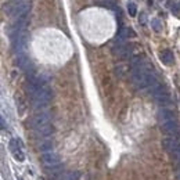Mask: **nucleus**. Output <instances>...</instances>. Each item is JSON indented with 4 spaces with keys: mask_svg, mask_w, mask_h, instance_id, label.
<instances>
[{
    "mask_svg": "<svg viewBox=\"0 0 180 180\" xmlns=\"http://www.w3.org/2000/svg\"><path fill=\"white\" fill-rule=\"evenodd\" d=\"M178 179L180 180V170H178Z\"/></svg>",
    "mask_w": 180,
    "mask_h": 180,
    "instance_id": "nucleus-20",
    "label": "nucleus"
},
{
    "mask_svg": "<svg viewBox=\"0 0 180 180\" xmlns=\"http://www.w3.org/2000/svg\"><path fill=\"white\" fill-rule=\"evenodd\" d=\"M53 126L51 125H47V126H43L40 128V129H36L35 130V133H36V136H40V137H46V136H50V134H53Z\"/></svg>",
    "mask_w": 180,
    "mask_h": 180,
    "instance_id": "nucleus-13",
    "label": "nucleus"
},
{
    "mask_svg": "<svg viewBox=\"0 0 180 180\" xmlns=\"http://www.w3.org/2000/svg\"><path fill=\"white\" fill-rule=\"evenodd\" d=\"M50 119H51V115L49 112H39V114H36L32 118L31 125H32V128L36 130V129H40V128L50 125Z\"/></svg>",
    "mask_w": 180,
    "mask_h": 180,
    "instance_id": "nucleus-3",
    "label": "nucleus"
},
{
    "mask_svg": "<svg viewBox=\"0 0 180 180\" xmlns=\"http://www.w3.org/2000/svg\"><path fill=\"white\" fill-rule=\"evenodd\" d=\"M128 11H129V15L130 17H134V15L137 14V7L134 3H129L128 4Z\"/></svg>",
    "mask_w": 180,
    "mask_h": 180,
    "instance_id": "nucleus-18",
    "label": "nucleus"
},
{
    "mask_svg": "<svg viewBox=\"0 0 180 180\" xmlns=\"http://www.w3.org/2000/svg\"><path fill=\"white\" fill-rule=\"evenodd\" d=\"M112 54L115 57H118V58H129V57H132V54H133V49H132L130 44L115 43V46L112 47Z\"/></svg>",
    "mask_w": 180,
    "mask_h": 180,
    "instance_id": "nucleus-4",
    "label": "nucleus"
},
{
    "mask_svg": "<svg viewBox=\"0 0 180 180\" xmlns=\"http://www.w3.org/2000/svg\"><path fill=\"white\" fill-rule=\"evenodd\" d=\"M98 6L105 8H110V10H117V0H94Z\"/></svg>",
    "mask_w": 180,
    "mask_h": 180,
    "instance_id": "nucleus-12",
    "label": "nucleus"
},
{
    "mask_svg": "<svg viewBox=\"0 0 180 180\" xmlns=\"http://www.w3.org/2000/svg\"><path fill=\"white\" fill-rule=\"evenodd\" d=\"M51 148H53V141H51V140H43V141H40L39 150L42 151V152H49V151H51Z\"/></svg>",
    "mask_w": 180,
    "mask_h": 180,
    "instance_id": "nucleus-14",
    "label": "nucleus"
},
{
    "mask_svg": "<svg viewBox=\"0 0 180 180\" xmlns=\"http://www.w3.org/2000/svg\"><path fill=\"white\" fill-rule=\"evenodd\" d=\"M161 130H162L163 133L169 134L170 137H176V136L180 134V126H179V123H178L176 119L170 121V122H168V123L161 125Z\"/></svg>",
    "mask_w": 180,
    "mask_h": 180,
    "instance_id": "nucleus-6",
    "label": "nucleus"
},
{
    "mask_svg": "<svg viewBox=\"0 0 180 180\" xmlns=\"http://www.w3.org/2000/svg\"><path fill=\"white\" fill-rule=\"evenodd\" d=\"M80 176L79 172H65L60 178V180H78Z\"/></svg>",
    "mask_w": 180,
    "mask_h": 180,
    "instance_id": "nucleus-15",
    "label": "nucleus"
},
{
    "mask_svg": "<svg viewBox=\"0 0 180 180\" xmlns=\"http://www.w3.org/2000/svg\"><path fill=\"white\" fill-rule=\"evenodd\" d=\"M27 43H28V33L27 31L25 32H21L18 33L17 36L11 38V46H12V50L17 56L20 54H25V50H27Z\"/></svg>",
    "mask_w": 180,
    "mask_h": 180,
    "instance_id": "nucleus-2",
    "label": "nucleus"
},
{
    "mask_svg": "<svg viewBox=\"0 0 180 180\" xmlns=\"http://www.w3.org/2000/svg\"><path fill=\"white\" fill-rule=\"evenodd\" d=\"M31 3L29 2H18V3H14L10 8H8V14L11 17H14L15 20L18 18H22V17H27L31 11Z\"/></svg>",
    "mask_w": 180,
    "mask_h": 180,
    "instance_id": "nucleus-1",
    "label": "nucleus"
},
{
    "mask_svg": "<svg viewBox=\"0 0 180 180\" xmlns=\"http://www.w3.org/2000/svg\"><path fill=\"white\" fill-rule=\"evenodd\" d=\"M129 36H134V32L132 31L130 28H121L117 33V38H115V43L123 44L125 42L129 39Z\"/></svg>",
    "mask_w": 180,
    "mask_h": 180,
    "instance_id": "nucleus-7",
    "label": "nucleus"
},
{
    "mask_svg": "<svg viewBox=\"0 0 180 180\" xmlns=\"http://www.w3.org/2000/svg\"><path fill=\"white\" fill-rule=\"evenodd\" d=\"M161 60L165 65H172L175 62V57H173V53L170 50H165L161 53Z\"/></svg>",
    "mask_w": 180,
    "mask_h": 180,
    "instance_id": "nucleus-11",
    "label": "nucleus"
},
{
    "mask_svg": "<svg viewBox=\"0 0 180 180\" xmlns=\"http://www.w3.org/2000/svg\"><path fill=\"white\" fill-rule=\"evenodd\" d=\"M20 146H21V144H20V140H18V139H11L10 144H8V147H10V150L12 151V154L17 152V151H21Z\"/></svg>",
    "mask_w": 180,
    "mask_h": 180,
    "instance_id": "nucleus-16",
    "label": "nucleus"
},
{
    "mask_svg": "<svg viewBox=\"0 0 180 180\" xmlns=\"http://www.w3.org/2000/svg\"><path fill=\"white\" fill-rule=\"evenodd\" d=\"M175 119H176V118H175V114H173L172 111L166 110V108H162V110H159V112H158V121H159L161 125L168 123V122L175 121Z\"/></svg>",
    "mask_w": 180,
    "mask_h": 180,
    "instance_id": "nucleus-9",
    "label": "nucleus"
},
{
    "mask_svg": "<svg viewBox=\"0 0 180 180\" xmlns=\"http://www.w3.org/2000/svg\"><path fill=\"white\" fill-rule=\"evenodd\" d=\"M151 25H152V29L155 32H159L161 29H162V24H161V21L158 20V18H154V20L151 21Z\"/></svg>",
    "mask_w": 180,
    "mask_h": 180,
    "instance_id": "nucleus-17",
    "label": "nucleus"
},
{
    "mask_svg": "<svg viewBox=\"0 0 180 180\" xmlns=\"http://www.w3.org/2000/svg\"><path fill=\"white\" fill-rule=\"evenodd\" d=\"M47 170V178L51 179V180H60L61 176L65 173V170H64V166H56V168H49L46 169Z\"/></svg>",
    "mask_w": 180,
    "mask_h": 180,
    "instance_id": "nucleus-10",
    "label": "nucleus"
},
{
    "mask_svg": "<svg viewBox=\"0 0 180 180\" xmlns=\"http://www.w3.org/2000/svg\"><path fill=\"white\" fill-rule=\"evenodd\" d=\"M161 144H162V148L165 151H168L169 154L173 152V151L180 146V143L176 140V137H165V139L161 141Z\"/></svg>",
    "mask_w": 180,
    "mask_h": 180,
    "instance_id": "nucleus-8",
    "label": "nucleus"
},
{
    "mask_svg": "<svg viewBox=\"0 0 180 180\" xmlns=\"http://www.w3.org/2000/svg\"><path fill=\"white\" fill-rule=\"evenodd\" d=\"M14 158L17 161H20V162H22V161L25 159V155L22 151H17V152H14Z\"/></svg>",
    "mask_w": 180,
    "mask_h": 180,
    "instance_id": "nucleus-19",
    "label": "nucleus"
},
{
    "mask_svg": "<svg viewBox=\"0 0 180 180\" xmlns=\"http://www.w3.org/2000/svg\"><path fill=\"white\" fill-rule=\"evenodd\" d=\"M42 162H43L44 168L49 169V168H56V166H60V157L57 155L56 152L53 151H49V152H43L42 154Z\"/></svg>",
    "mask_w": 180,
    "mask_h": 180,
    "instance_id": "nucleus-5",
    "label": "nucleus"
}]
</instances>
